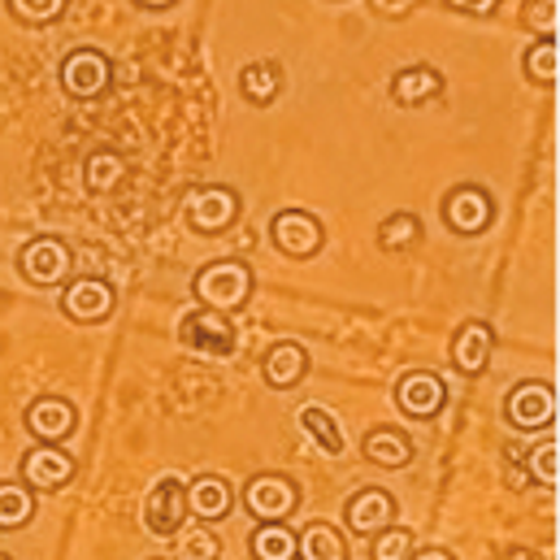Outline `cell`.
<instances>
[{"label":"cell","mask_w":560,"mask_h":560,"mask_svg":"<svg viewBox=\"0 0 560 560\" xmlns=\"http://www.w3.org/2000/svg\"><path fill=\"white\" fill-rule=\"evenodd\" d=\"M4 9H9L18 22H26V26H48V22H57V18L66 13V0H35V4H26V0H4Z\"/></svg>","instance_id":"cell-30"},{"label":"cell","mask_w":560,"mask_h":560,"mask_svg":"<svg viewBox=\"0 0 560 560\" xmlns=\"http://www.w3.org/2000/svg\"><path fill=\"white\" fill-rule=\"evenodd\" d=\"M70 266H74V253L57 235H39V240H31L18 253V275L31 282V287H57V282H66Z\"/></svg>","instance_id":"cell-4"},{"label":"cell","mask_w":560,"mask_h":560,"mask_svg":"<svg viewBox=\"0 0 560 560\" xmlns=\"http://www.w3.org/2000/svg\"><path fill=\"white\" fill-rule=\"evenodd\" d=\"M118 295L105 279H74L61 291V313L79 326H92V322H105L114 313Z\"/></svg>","instance_id":"cell-12"},{"label":"cell","mask_w":560,"mask_h":560,"mask_svg":"<svg viewBox=\"0 0 560 560\" xmlns=\"http://www.w3.org/2000/svg\"><path fill=\"white\" fill-rule=\"evenodd\" d=\"M248 548L253 560H295V530H287L282 522H261Z\"/></svg>","instance_id":"cell-24"},{"label":"cell","mask_w":560,"mask_h":560,"mask_svg":"<svg viewBox=\"0 0 560 560\" xmlns=\"http://www.w3.org/2000/svg\"><path fill=\"white\" fill-rule=\"evenodd\" d=\"M143 522H148V530H152V535H161V539H170V535H178V530H183V522H187V487H183L174 474H170V478H161V482L148 491Z\"/></svg>","instance_id":"cell-10"},{"label":"cell","mask_w":560,"mask_h":560,"mask_svg":"<svg viewBox=\"0 0 560 560\" xmlns=\"http://www.w3.org/2000/svg\"><path fill=\"white\" fill-rule=\"evenodd\" d=\"M231 509H235V491H231L226 478H218V474L191 478V487H187V517H196L200 526H213V522L231 517Z\"/></svg>","instance_id":"cell-16"},{"label":"cell","mask_w":560,"mask_h":560,"mask_svg":"<svg viewBox=\"0 0 560 560\" xmlns=\"http://www.w3.org/2000/svg\"><path fill=\"white\" fill-rule=\"evenodd\" d=\"M295 504H300V487L287 474H257L244 487V509L257 522H287L295 513Z\"/></svg>","instance_id":"cell-6"},{"label":"cell","mask_w":560,"mask_h":560,"mask_svg":"<svg viewBox=\"0 0 560 560\" xmlns=\"http://www.w3.org/2000/svg\"><path fill=\"white\" fill-rule=\"evenodd\" d=\"M235 343H240V335H235V322L226 313L196 308V313L183 317V348L187 352H196L205 361H222V357L235 352Z\"/></svg>","instance_id":"cell-3"},{"label":"cell","mask_w":560,"mask_h":560,"mask_svg":"<svg viewBox=\"0 0 560 560\" xmlns=\"http://www.w3.org/2000/svg\"><path fill=\"white\" fill-rule=\"evenodd\" d=\"M491 218H495V200L474 183H460L443 196V222L456 235H482L491 226Z\"/></svg>","instance_id":"cell-8"},{"label":"cell","mask_w":560,"mask_h":560,"mask_svg":"<svg viewBox=\"0 0 560 560\" xmlns=\"http://www.w3.org/2000/svg\"><path fill=\"white\" fill-rule=\"evenodd\" d=\"M218 552H222V544H218V535L205 530V526L183 539V560H218Z\"/></svg>","instance_id":"cell-32"},{"label":"cell","mask_w":560,"mask_h":560,"mask_svg":"<svg viewBox=\"0 0 560 560\" xmlns=\"http://www.w3.org/2000/svg\"><path fill=\"white\" fill-rule=\"evenodd\" d=\"M447 9H460V13H491V9H500L495 0H482V4H460V0H452Z\"/></svg>","instance_id":"cell-33"},{"label":"cell","mask_w":560,"mask_h":560,"mask_svg":"<svg viewBox=\"0 0 560 560\" xmlns=\"http://www.w3.org/2000/svg\"><path fill=\"white\" fill-rule=\"evenodd\" d=\"M240 218V196L231 187H196L187 196V222L200 235H222Z\"/></svg>","instance_id":"cell-9"},{"label":"cell","mask_w":560,"mask_h":560,"mask_svg":"<svg viewBox=\"0 0 560 560\" xmlns=\"http://www.w3.org/2000/svg\"><path fill=\"white\" fill-rule=\"evenodd\" d=\"M348 530H357V535H378V530H387L392 522H396V500H392V491H383V487H365V491H357L352 495V504H348Z\"/></svg>","instance_id":"cell-17"},{"label":"cell","mask_w":560,"mask_h":560,"mask_svg":"<svg viewBox=\"0 0 560 560\" xmlns=\"http://www.w3.org/2000/svg\"><path fill=\"white\" fill-rule=\"evenodd\" d=\"M26 430L39 443H52L57 447L61 439H70L79 430V413H74V405L66 396H39V400L26 405Z\"/></svg>","instance_id":"cell-15"},{"label":"cell","mask_w":560,"mask_h":560,"mask_svg":"<svg viewBox=\"0 0 560 560\" xmlns=\"http://www.w3.org/2000/svg\"><path fill=\"white\" fill-rule=\"evenodd\" d=\"M509 560H535L530 552H509Z\"/></svg>","instance_id":"cell-36"},{"label":"cell","mask_w":560,"mask_h":560,"mask_svg":"<svg viewBox=\"0 0 560 560\" xmlns=\"http://www.w3.org/2000/svg\"><path fill=\"white\" fill-rule=\"evenodd\" d=\"M491 352H495L491 322H460L456 326V335H452V365H456V374L478 378L491 365Z\"/></svg>","instance_id":"cell-14"},{"label":"cell","mask_w":560,"mask_h":560,"mask_svg":"<svg viewBox=\"0 0 560 560\" xmlns=\"http://www.w3.org/2000/svg\"><path fill=\"white\" fill-rule=\"evenodd\" d=\"M253 266L240 261V257H222V261H209L196 279H191V291L200 300V308H213V313H235L253 300Z\"/></svg>","instance_id":"cell-1"},{"label":"cell","mask_w":560,"mask_h":560,"mask_svg":"<svg viewBox=\"0 0 560 560\" xmlns=\"http://www.w3.org/2000/svg\"><path fill=\"white\" fill-rule=\"evenodd\" d=\"M361 452L370 465H383V469H400L413 460V439L396 425H374L365 439H361Z\"/></svg>","instance_id":"cell-18"},{"label":"cell","mask_w":560,"mask_h":560,"mask_svg":"<svg viewBox=\"0 0 560 560\" xmlns=\"http://www.w3.org/2000/svg\"><path fill=\"white\" fill-rule=\"evenodd\" d=\"M35 517V495L22 482H0V530H18Z\"/></svg>","instance_id":"cell-26"},{"label":"cell","mask_w":560,"mask_h":560,"mask_svg":"<svg viewBox=\"0 0 560 560\" xmlns=\"http://www.w3.org/2000/svg\"><path fill=\"white\" fill-rule=\"evenodd\" d=\"M295 425H300L308 439H317V447H322L326 456H343V425L335 421L330 409L304 405V409H295Z\"/></svg>","instance_id":"cell-22"},{"label":"cell","mask_w":560,"mask_h":560,"mask_svg":"<svg viewBox=\"0 0 560 560\" xmlns=\"http://www.w3.org/2000/svg\"><path fill=\"white\" fill-rule=\"evenodd\" d=\"M526 465H530V478H535L539 487H557V434L544 439L539 447H530Z\"/></svg>","instance_id":"cell-31"},{"label":"cell","mask_w":560,"mask_h":560,"mask_svg":"<svg viewBox=\"0 0 560 560\" xmlns=\"http://www.w3.org/2000/svg\"><path fill=\"white\" fill-rule=\"evenodd\" d=\"M261 374L270 387H295L304 374H308V352L295 343V339H282L275 343L266 357H261Z\"/></svg>","instance_id":"cell-20"},{"label":"cell","mask_w":560,"mask_h":560,"mask_svg":"<svg viewBox=\"0 0 560 560\" xmlns=\"http://www.w3.org/2000/svg\"><path fill=\"white\" fill-rule=\"evenodd\" d=\"M378 244L392 253V257H400V253H409V248H418L421 244V222L418 213H392L383 226H378Z\"/></svg>","instance_id":"cell-27"},{"label":"cell","mask_w":560,"mask_h":560,"mask_svg":"<svg viewBox=\"0 0 560 560\" xmlns=\"http://www.w3.org/2000/svg\"><path fill=\"white\" fill-rule=\"evenodd\" d=\"M443 400H447V387H443V378H439L434 370H409V374L396 383V405H400L405 418H413V421L439 418Z\"/></svg>","instance_id":"cell-11"},{"label":"cell","mask_w":560,"mask_h":560,"mask_svg":"<svg viewBox=\"0 0 560 560\" xmlns=\"http://www.w3.org/2000/svg\"><path fill=\"white\" fill-rule=\"evenodd\" d=\"M526 79L535 83H557V35H539L530 48H526Z\"/></svg>","instance_id":"cell-28"},{"label":"cell","mask_w":560,"mask_h":560,"mask_svg":"<svg viewBox=\"0 0 560 560\" xmlns=\"http://www.w3.org/2000/svg\"><path fill=\"white\" fill-rule=\"evenodd\" d=\"M0 560H9V557H0Z\"/></svg>","instance_id":"cell-38"},{"label":"cell","mask_w":560,"mask_h":560,"mask_svg":"<svg viewBox=\"0 0 560 560\" xmlns=\"http://www.w3.org/2000/svg\"><path fill=\"white\" fill-rule=\"evenodd\" d=\"M240 92L253 101V105H275L282 92V66L279 61H248L240 70Z\"/></svg>","instance_id":"cell-23"},{"label":"cell","mask_w":560,"mask_h":560,"mask_svg":"<svg viewBox=\"0 0 560 560\" xmlns=\"http://www.w3.org/2000/svg\"><path fill=\"white\" fill-rule=\"evenodd\" d=\"M61 92L74 101H96L114 83V61L101 48H70L61 61Z\"/></svg>","instance_id":"cell-2"},{"label":"cell","mask_w":560,"mask_h":560,"mask_svg":"<svg viewBox=\"0 0 560 560\" xmlns=\"http://www.w3.org/2000/svg\"><path fill=\"white\" fill-rule=\"evenodd\" d=\"M348 539L330 522H308L295 535V560H348Z\"/></svg>","instance_id":"cell-21"},{"label":"cell","mask_w":560,"mask_h":560,"mask_svg":"<svg viewBox=\"0 0 560 560\" xmlns=\"http://www.w3.org/2000/svg\"><path fill=\"white\" fill-rule=\"evenodd\" d=\"M270 240H275V248L287 253L291 261H304V257H317V253H322L326 231H322V222H317L313 213H304V209H282V213L270 218Z\"/></svg>","instance_id":"cell-7"},{"label":"cell","mask_w":560,"mask_h":560,"mask_svg":"<svg viewBox=\"0 0 560 560\" xmlns=\"http://www.w3.org/2000/svg\"><path fill=\"white\" fill-rule=\"evenodd\" d=\"M409 560H456L447 548H425V552H418V557H409Z\"/></svg>","instance_id":"cell-35"},{"label":"cell","mask_w":560,"mask_h":560,"mask_svg":"<svg viewBox=\"0 0 560 560\" xmlns=\"http://www.w3.org/2000/svg\"><path fill=\"white\" fill-rule=\"evenodd\" d=\"M535 22L539 26H557V4H535Z\"/></svg>","instance_id":"cell-34"},{"label":"cell","mask_w":560,"mask_h":560,"mask_svg":"<svg viewBox=\"0 0 560 560\" xmlns=\"http://www.w3.org/2000/svg\"><path fill=\"white\" fill-rule=\"evenodd\" d=\"M439 92H443V74H439L434 66H425V61L396 70V79H392V101H396V105H405V109L434 101Z\"/></svg>","instance_id":"cell-19"},{"label":"cell","mask_w":560,"mask_h":560,"mask_svg":"<svg viewBox=\"0 0 560 560\" xmlns=\"http://www.w3.org/2000/svg\"><path fill=\"white\" fill-rule=\"evenodd\" d=\"M370 557L374 560H409L413 557V530H400V526L378 530L374 544H370Z\"/></svg>","instance_id":"cell-29"},{"label":"cell","mask_w":560,"mask_h":560,"mask_svg":"<svg viewBox=\"0 0 560 560\" xmlns=\"http://www.w3.org/2000/svg\"><path fill=\"white\" fill-rule=\"evenodd\" d=\"M74 469H79L74 456L66 447H52V443H39V447H31L22 456V482L31 491H57V487H66L74 478Z\"/></svg>","instance_id":"cell-13"},{"label":"cell","mask_w":560,"mask_h":560,"mask_svg":"<svg viewBox=\"0 0 560 560\" xmlns=\"http://www.w3.org/2000/svg\"><path fill=\"white\" fill-rule=\"evenodd\" d=\"M152 560H165V557H152Z\"/></svg>","instance_id":"cell-37"},{"label":"cell","mask_w":560,"mask_h":560,"mask_svg":"<svg viewBox=\"0 0 560 560\" xmlns=\"http://www.w3.org/2000/svg\"><path fill=\"white\" fill-rule=\"evenodd\" d=\"M122 174H127V161H122L118 152H109V148H96V152L83 161V183H88L92 191H114V187L122 183Z\"/></svg>","instance_id":"cell-25"},{"label":"cell","mask_w":560,"mask_h":560,"mask_svg":"<svg viewBox=\"0 0 560 560\" xmlns=\"http://www.w3.org/2000/svg\"><path fill=\"white\" fill-rule=\"evenodd\" d=\"M504 418L513 430H526V434H539L557 421V392L552 383H517L504 400Z\"/></svg>","instance_id":"cell-5"}]
</instances>
